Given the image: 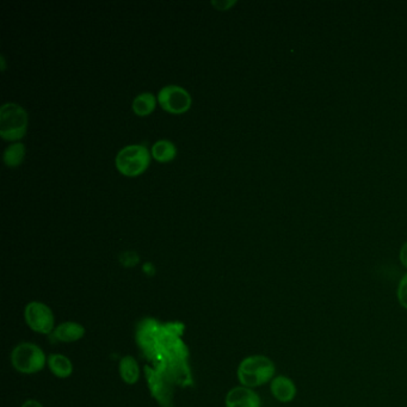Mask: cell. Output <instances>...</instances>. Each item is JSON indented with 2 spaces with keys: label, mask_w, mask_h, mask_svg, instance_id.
<instances>
[{
  "label": "cell",
  "mask_w": 407,
  "mask_h": 407,
  "mask_svg": "<svg viewBox=\"0 0 407 407\" xmlns=\"http://www.w3.org/2000/svg\"><path fill=\"white\" fill-rule=\"evenodd\" d=\"M226 407H261V399L255 389L244 386L233 387L226 394Z\"/></svg>",
  "instance_id": "obj_9"
},
{
  "label": "cell",
  "mask_w": 407,
  "mask_h": 407,
  "mask_svg": "<svg viewBox=\"0 0 407 407\" xmlns=\"http://www.w3.org/2000/svg\"><path fill=\"white\" fill-rule=\"evenodd\" d=\"M21 407H43V405L36 399H27Z\"/></svg>",
  "instance_id": "obj_21"
},
{
  "label": "cell",
  "mask_w": 407,
  "mask_h": 407,
  "mask_svg": "<svg viewBox=\"0 0 407 407\" xmlns=\"http://www.w3.org/2000/svg\"><path fill=\"white\" fill-rule=\"evenodd\" d=\"M24 321L35 334L43 336L53 334L56 327L51 307L41 301L27 302L24 307Z\"/></svg>",
  "instance_id": "obj_5"
},
{
  "label": "cell",
  "mask_w": 407,
  "mask_h": 407,
  "mask_svg": "<svg viewBox=\"0 0 407 407\" xmlns=\"http://www.w3.org/2000/svg\"><path fill=\"white\" fill-rule=\"evenodd\" d=\"M47 366L51 374L58 379H69L73 374V363L64 353H49Z\"/></svg>",
  "instance_id": "obj_12"
},
{
  "label": "cell",
  "mask_w": 407,
  "mask_h": 407,
  "mask_svg": "<svg viewBox=\"0 0 407 407\" xmlns=\"http://www.w3.org/2000/svg\"><path fill=\"white\" fill-rule=\"evenodd\" d=\"M152 156L159 163L174 161L177 156V147L170 140H158L152 147Z\"/></svg>",
  "instance_id": "obj_14"
},
{
  "label": "cell",
  "mask_w": 407,
  "mask_h": 407,
  "mask_svg": "<svg viewBox=\"0 0 407 407\" xmlns=\"http://www.w3.org/2000/svg\"><path fill=\"white\" fill-rule=\"evenodd\" d=\"M145 375L152 397L161 404V407H174V392L169 381L161 371H153L150 367H146Z\"/></svg>",
  "instance_id": "obj_8"
},
{
  "label": "cell",
  "mask_w": 407,
  "mask_h": 407,
  "mask_svg": "<svg viewBox=\"0 0 407 407\" xmlns=\"http://www.w3.org/2000/svg\"><path fill=\"white\" fill-rule=\"evenodd\" d=\"M399 258H400L402 264H403L405 268H407V242L406 243L404 244L403 246H402V248H400Z\"/></svg>",
  "instance_id": "obj_20"
},
{
  "label": "cell",
  "mask_w": 407,
  "mask_h": 407,
  "mask_svg": "<svg viewBox=\"0 0 407 407\" xmlns=\"http://www.w3.org/2000/svg\"><path fill=\"white\" fill-rule=\"evenodd\" d=\"M10 361L14 371L24 375H32L46 368L48 356L40 345L32 342H22L12 349Z\"/></svg>",
  "instance_id": "obj_2"
},
{
  "label": "cell",
  "mask_w": 407,
  "mask_h": 407,
  "mask_svg": "<svg viewBox=\"0 0 407 407\" xmlns=\"http://www.w3.org/2000/svg\"><path fill=\"white\" fill-rule=\"evenodd\" d=\"M163 326L154 319H143L137 329V342L142 351L154 356L161 350V337Z\"/></svg>",
  "instance_id": "obj_7"
},
{
  "label": "cell",
  "mask_w": 407,
  "mask_h": 407,
  "mask_svg": "<svg viewBox=\"0 0 407 407\" xmlns=\"http://www.w3.org/2000/svg\"><path fill=\"white\" fill-rule=\"evenodd\" d=\"M119 373L121 380L129 386L137 384L141 376V369H140L139 363L130 355L124 356L119 360Z\"/></svg>",
  "instance_id": "obj_13"
},
{
  "label": "cell",
  "mask_w": 407,
  "mask_h": 407,
  "mask_svg": "<svg viewBox=\"0 0 407 407\" xmlns=\"http://www.w3.org/2000/svg\"><path fill=\"white\" fill-rule=\"evenodd\" d=\"M139 261H140V258L137 256V252L126 251L119 256L121 264L126 266V268H132V266H137Z\"/></svg>",
  "instance_id": "obj_18"
},
{
  "label": "cell",
  "mask_w": 407,
  "mask_h": 407,
  "mask_svg": "<svg viewBox=\"0 0 407 407\" xmlns=\"http://www.w3.org/2000/svg\"><path fill=\"white\" fill-rule=\"evenodd\" d=\"M156 97L151 92H143L137 95L133 101V110L139 116H147L156 108Z\"/></svg>",
  "instance_id": "obj_15"
},
{
  "label": "cell",
  "mask_w": 407,
  "mask_h": 407,
  "mask_svg": "<svg viewBox=\"0 0 407 407\" xmlns=\"http://www.w3.org/2000/svg\"><path fill=\"white\" fill-rule=\"evenodd\" d=\"M158 102L163 109L171 114H183L191 106L190 93L178 85H167L158 93Z\"/></svg>",
  "instance_id": "obj_6"
},
{
  "label": "cell",
  "mask_w": 407,
  "mask_h": 407,
  "mask_svg": "<svg viewBox=\"0 0 407 407\" xmlns=\"http://www.w3.org/2000/svg\"><path fill=\"white\" fill-rule=\"evenodd\" d=\"M397 298H398L400 306L407 310V274L404 275L403 279H400V282H399Z\"/></svg>",
  "instance_id": "obj_17"
},
{
  "label": "cell",
  "mask_w": 407,
  "mask_h": 407,
  "mask_svg": "<svg viewBox=\"0 0 407 407\" xmlns=\"http://www.w3.org/2000/svg\"><path fill=\"white\" fill-rule=\"evenodd\" d=\"M151 154L143 145H129L117 153L116 167L121 174L129 177L139 176L148 167Z\"/></svg>",
  "instance_id": "obj_4"
},
{
  "label": "cell",
  "mask_w": 407,
  "mask_h": 407,
  "mask_svg": "<svg viewBox=\"0 0 407 407\" xmlns=\"http://www.w3.org/2000/svg\"><path fill=\"white\" fill-rule=\"evenodd\" d=\"M24 156H25V146L21 142H14L4 151V163L10 166L14 167L22 164Z\"/></svg>",
  "instance_id": "obj_16"
},
{
  "label": "cell",
  "mask_w": 407,
  "mask_h": 407,
  "mask_svg": "<svg viewBox=\"0 0 407 407\" xmlns=\"http://www.w3.org/2000/svg\"><path fill=\"white\" fill-rule=\"evenodd\" d=\"M211 4L216 6L219 10H227L229 8H231L232 5L235 4V1H234V0H232V1H229V0H227V1H213Z\"/></svg>",
  "instance_id": "obj_19"
},
{
  "label": "cell",
  "mask_w": 407,
  "mask_h": 407,
  "mask_svg": "<svg viewBox=\"0 0 407 407\" xmlns=\"http://www.w3.org/2000/svg\"><path fill=\"white\" fill-rule=\"evenodd\" d=\"M276 374V367L270 358L264 355H251L239 363L237 369L240 386L255 389L271 382Z\"/></svg>",
  "instance_id": "obj_1"
},
{
  "label": "cell",
  "mask_w": 407,
  "mask_h": 407,
  "mask_svg": "<svg viewBox=\"0 0 407 407\" xmlns=\"http://www.w3.org/2000/svg\"><path fill=\"white\" fill-rule=\"evenodd\" d=\"M27 114L16 103H5L0 109V135L5 140L14 141L24 137L27 132Z\"/></svg>",
  "instance_id": "obj_3"
},
{
  "label": "cell",
  "mask_w": 407,
  "mask_h": 407,
  "mask_svg": "<svg viewBox=\"0 0 407 407\" xmlns=\"http://www.w3.org/2000/svg\"><path fill=\"white\" fill-rule=\"evenodd\" d=\"M142 270H143V272H145V274L150 275V276H152V275H154V266H153L152 263H150V261H148V263H146V264H143V268H142Z\"/></svg>",
  "instance_id": "obj_22"
},
{
  "label": "cell",
  "mask_w": 407,
  "mask_h": 407,
  "mask_svg": "<svg viewBox=\"0 0 407 407\" xmlns=\"http://www.w3.org/2000/svg\"><path fill=\"white\" fill-rule=\"evenodd\" d=\"M86 334L85 326L77 321H64L55 327L51 338L60 343H75L84 338Z\"/></svg>",
  "instance_id": "obj_10"
},
{
  "label": "cell",
  "mask_w": 407,
  "mask_h": 407,
  "mask_svg": "<svg viewBox=\"0 0 407 407\" xmlns=\"http://www.w3.org/2000/svg\"><path fill=\"white\" fill-rule=\"evenodd\" d=\"M270 392L276 400H279V403H290L293 402L298 389H296V384H294L292 379H289L288 376L279 375L275 376L272 381L270 382Z\"/></svg>",
  "instance_id": "obj_11"
},
{
  "label": "cell",
  "mask_w": 407,
  "mask_h": 407,
  "mask_svg": "<svg viewBox=\"0 0 407 407\" xmlns=\"http://www.w3.org/2000/svg\"><path fill=\"white\" fill-rule=\"evenodd\" d=\"M1 69H3V71H4L5 69V59H4V56H1Z\"/></svg>",
  "instance_id": "obj_23"
}]
</instances>
